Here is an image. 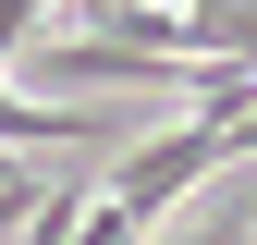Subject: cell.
I'll use <instances>...</instances> for the list:
<instances>
[{
  "mask_svg": "<svg viewBox=\"0 0 257 245\" xmlns=\"http://www.w3.org/2000/svg\"><path fill=\"white\" fill-rule=\"evenodd\" d=\"M220 160H245V147H233V122H220V110H184L172 135H135V147L110 160V208L147 233L159 208H172V196H196V184H208Z\"/></svg>",
  "mask_w": 257,
  "mask_h": 245,
  "instance_id": "cell-1",
  "label": "cell"
},
{
  "mask_svg": "<svg viewBox=\"0 0 257 245\" xmlns=\"http://www.w3.org/2000/svg\"><path fill=\"white\" fill-rule=\"evenodd\" d=\"M172 245H257L245 221H208V233H172Z\"/></svg>",
  "mask_w": 257,
  "mask_h": 245,
  "instance_id": "cell-2",
  "label": "cell"
}]
</instances>
